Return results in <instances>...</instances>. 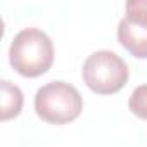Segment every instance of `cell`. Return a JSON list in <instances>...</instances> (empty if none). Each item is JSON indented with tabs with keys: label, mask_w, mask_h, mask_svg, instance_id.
<instances>
[{
	"label": "cell",
	"mask_w": 147,
	"mask_h": 147,
	"mask_svg": "<svg viewBox=\"0 0 147 147\" xmlns=\"http://www.w3.org/2000/svg\"><path fill=\"white\" fill-rule=\"evenodd\" d=\"M9 62L18 75L24 78L45 75L54 62V43L50 36L38 28L21 30L9 47Z\"/></svg>",
	"instance_id": "cell-1"
},
{
	"label": "cell",
	"mask_w": 147,
	"mask_h": 147,
	"mask_svg": "<svg viewBox=\"0 0 147 147\" xmlns=\"http://www.w3.org/2000/svg\"><path fill=\"white\" fill-rule=\"evenodd\" d=\"M83 111V97L66 82H49L35 94V113L50 125H67Z\"/></svg>",
	"instance_id": "cell-2"
},
{
	"label": "cell",
	"mask_w": 147,
	"mask_h": 147,
	"mask_svg": "<svg viewBox=\"0 0 147 147\" xmlns=\"http://www.w3.org/2000/svg\"><path fill=\"white\" fill-rule=\"evenodd\" d=\"M85 85L97 95L118 94L130 78L128 64L111 50H97L87 57L82 67Z\"/></svg>",
	"instance_id": "cell-3"
},
{
	"label": "cell",
	"mask_w": 147,
	"mask_h": 147,
	"mask_svg": "<svg viewBox=\"0 0 147 147\" xmlns=\"http://www.w3.org/2000/svg\"><path fill=\"white\" fill-rule=\"evenodd\" d=\"M118 40L137 59H147V26L123 18L118 24Z\"/></svg>",
	"instance_id": "cell-4"
},
{
	"label": "cell",
	"mask_w": 147,
	"mask_h": 147,
	"mask_svg": "<svg viewBox=\"0 0 147 147\" xmlns=\"http://www.w3.org/2000/svg\"><path fill=\"white\" fill-rule=\"evenodd\" d=\"M0 95H2V107H0V119L9 121L12 118H18L23 109V92L18 85L11 83L9 80L0 82Z\"/></svg>",
	"instance_id": "cell-5"
},
{
	"label": "cell",
	"mask_w": 147,
	"mask_h": 147,
	"mask_svg": "<svg viewBox=\"0 0 147 147\" xmlns=\"http://www.w3.org/2000/svg\"><path fill=\"white\" fill-rule=\"evenodd\" d=\"M128 107H130L133 116L147 121V83L137 87L131 92L130 100H128Z\"/></svg>",
	"instance_id": "cell-6"
},
{
	"label": "cell",
	"mask_w": 147,
	"mask_h": 147,
	"mask_svg": "<svg viewBox=\"0 0 147 147\" xmlns=\"http://www.w3.org/2000/svg\"><path fill=\"white\" fill-rule=\"evenodd\" d=\"M125 18L147 26V0H130V2H126Z\"/></svg>",
	"instance_id": "cell-7"
}]
</instances>
